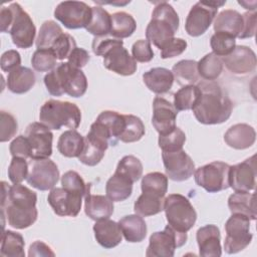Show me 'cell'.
Here are the masks:
<instances>
[{"label":"cell","instance_id":"12","mask_svg":"<svg viewBox=\"0 0 257 257\" xmlns=\"http://www.w3.org/2000/svg\"><path fill=\"white\" fill-rule=\"evenodd\" d=\"M27 183L39 191H48L55 187L59 180L56 164L47 159H30Z\"/></svg>","mask_w":257,"mask_h":257},{"label":"cell","instance_id":"17","mask_svg":"<svg viewBox=\"0 0 257 257\" xmlns=\"http://www.w3.org/2000/svg\"><path fill=\"white\" fill-rule=\"evenodd\" d=\"M256 156L246 159L242 163L230 166L229 188L235 192H250L256 185Z\"/></svg>","mask_w":257,"mask_h":257},{"label":"cell","instance_id":"53","mask_svg":"<svg viewBox=\"0 0 257 257\" xmlns=\"http://www.w3.org/2000/svg\"><path fill=\"white\" fill-rule=\"evenodd\" d=\"M10 154L12 157H18L23 159H30L31 155V148L27 138L23 135L16 137L10 144L9 147Z\"/></svg>","mask_w":257,"mask_h":257},{"label":"cell","instance_id":"30","mask_svg":"<svg viewBox=\"0 0 257 257\" xmlns=\"http://www.w3.org/2000/svg\"><path fill=\"white\" fill-rule=\"evenodd\" d=\"M165 196L153 193L142 192V195L135 202V213L142 217H149L161 213L164 210Z\"/></svg>","mask_w":257,"mask_h":257},{"label":"cell","instance_id":"58","mask_svg":"<svg viewBox=\"0 0 257 257\" xmlns=\"http://www.w3.org/2000/svg\"><path fill=\"white\" fill-rule=\"evenodd\" d=\"M89 59H90L89 53L85 49L76 46L69 54V56L67 58V62L70 65H72L73 67L81 69V67H83L87 64Z\"/></svg>","mask_w":257,"mask_h":257},{"label":"cell","instance_id":"59","mask_svg":"<svg viewBox=\"0 0 257 257\" xmlns=\"http://www.w3.org/2000/svg\"><path fill=\"white\" fill-rule=\"evenodd\" d=\"M54 252L51 248L42 241H35L29 247L28 256H54Z\"/></svg>","mask_w":257,"mask_h":257},{"label":"cell","instance_id":"38","mask_svg":"<svg viewBox=\"0 0 257 257\" xmlns=\"http://www.w3.org/2000/svg\"><path fill=\"white\" fill-rule=\"evenodd\" d=\"M96 120L100 121L107 127L112 140L115 144H117L125 124L124 114H120L113 110H104L98 114Z\"/></svg>","mask_w":257,"mask_h":257},{"label":"cell","instance_id":"29","mask_svg":"<svg viewBox=\"0 0 257 257\" xmlns=\"http://www.w3.org/2000/svg\"><path fill=\"white\" fill-rule=\"evenodd\" d=\"M228 207L232 214H242L250 220L257 217L255 194L249 192H235L228 199Z\"/></svg>","mask_w":257,"mask_h":257},{"label":"cell","instance_id":"21","mask_svg":"<svg viewBox=\"0 0 257 257\" xmlns=\"http://www.w3.org/2000/svg\"><path fill=\"white\" fill-rule=\"evenodd\" d=\"M199 254L203 257H219L222 255L221 234L216 225L209 224L198 229L196 234Z\"/></svg>","mask_w":257,"mask_h":257},{"label":"cell","instance_id":"43","mask_svg":"<svg viewBox=\"0 0 257 257\" xmlns=\"http://www.w3.org/2000/svg\"><path fill=\"white\" fill-rule=\"evenodd\" d=\"M107 149L102 147L101 145L84 138V147L81 152V154L78 157V160L80 163L93 167L96 166L104 157V153Z\"/></svg>","mask_w":257,"mask_h":257},{"label":"cell","instance_id":"5","mask_svg":"<svg viewBox=\"0 0 257 257\" xmlns=\"http://www.w3.org/2000/svg\"><path fill=\"white\" fill-rule=\"evenodd\" d=\"M39 120L50 130H60L62 126L75 130L80 124L81 111L75 103L49 99L40 107Z\"/></svg>","mask_w":257,"mask_h":257},{"label":"cell","instance_id":"45","mask_svg":"<svg viewBox=\"0 0 257 257\" xmlns=\"http://www.w3.org/2000/svg\"><path fill=\"white\" fill-rule=\"evenodd\" d=\"M142 192H153L165 196L168 192V177L160 172L145 175L141 184Z\"/></svg>","mask_w":257,"mask_h":257},{"label":"cell","instance_id":"57","mask_svg":"<svg viewBox=\"0 0 257 257\" xmlns=\"http://www.w3.org/2000/svg\"><path fill=\"white\" fill-rule=\"evenodd\" d=\"M244 25L243 30L238 38L245 39V38H251L255 35L256 32V20H257V13L255 11L253 12H246L242 14Z\"/></svg>","mask_w":257,"mask_h":257},{"label":"cell","instance_id":"55","mask_svg":"<svg viewBox=\"0 0 257 257\" xmlns=\"http://www.w3.org/2000/svg\"><path fill=\"white\" fill-rule=\"evenodd\" d=\"M187 48L186 40L182 38H173L171 39L162 49H161V57L163 59L172 58L182 54Z\"/></svg>","mask_w":257,"mask_h":257},{"label":"cell","instance_id":"3","mask_svg":"<svg viewBox=\"0 0 257 257\" xmlns=\"http://www.w3.org/2000/svg\"><path fill=\"white\" fill-rule=\"evenodd\" d=\"M44 84L53 96L66 93L72 97H80L86 92L87 78L81 69L62 62L44 76Z\"/></svg>","mask_w":257,"mask_h":257},{"label":"cell","instance_id":"35","mask_svg":"<svg viewBox=\"0 0 257 257\" xmlns=\"http://www.w3.org/2000/svg\"><path fill=\"white\" fill-rule=\"evenodd\" d=\"M23 236L11 230H3L0 255L2 257H24Z\"/></svg>","mask_w":257,"mask_h":257},{"label":"cell","instance_id":"44","mask_svg":"<svg viewBox=\"0 0 257 257\" xmlns=\"http://www.w3.org/2000/svg\"><path fill=\"white\" fill-rule=\"evenodd\" d=\"M57 57L52 48H37L31 58L32 67L39 72L51 71L56 66Z\"/></svg>","mask_w":257,"mask_h":257},{"label":"cell","instance_id":"46","mask_svg":"<svg viewBox=\"0 0 257 257\" xmlns=\"http://www.w3.org/2000/svg\"><path fill=\"white\" fill-rule=\"evenodd\" d=\"M236 38L226 32H215L210 39V46L217 56L229 55L236 46Z\"/></svg>","mask_w":257,"mask_h":257},{"label":"cell","instance_id":"24","mask_svg":"<svg viewBox=\"0 0 257 257\" xmlns=\"http://www.w3.org/2000/svg\"><path fill=\"white\" fill-rule=\"evenodd\" d=\"M84 211L85 214L94 221L108 219L113 213V201L107 196L92 195L88 192L85 195Z\"/></svg>","mask_w":257,"mask_h":257},{"label":"cell","instance_id":"34","mask_svg":"<svg viewBox=\"0 0 257 257\" xmlns=\"http://www.w3.org/2000/svg\"><path fill=\"white\" fill-rule=\"evenodd\" d=\"M172 73L174 79L180 85H190L199 82L200 75L198 73V63L195 60L184 59L177 62L173 68Z\"/></svg>","mask_w":257,"mask_h":257},{"label":"cell","instance_id":"56","mask_svg":"<svg viewBox=\"0 0 257 257\" xmlns=\"http://www.w3.org/2000/svg\"><path fill=\"white\" fill-rule=\"evenodd\" d=\"M1 69L4 72H11L21 66V56L18 51L10 49L5 51L1 56L0 61Z\"/></svg>","mask_w":257,"mask_h":257},{"label":"cell","instance_id":"36","mask_svg":"<svg viewBox=\"0 0 257 257\" xmlns=\"http://www.w3.org/2000/svg\"><path fill=\"white\" fill-rule=\"evenodd\" d=\"M111 26V15L100 6L92 7V16L89 24L86 26V30L97 36H105L110 32Z\"/></svg>","mask_w":257,"mask_h":257},{"label":"cell","instance_id":"52","mask_svg":"<svg viewBox=\"0 0 257 257\" xmlns=\"http://www.w3.org/2000/svg\"><path fill=\"white\" fill-rule=\"evenodd\" d=\"M132 56L138 62H149L154 58L151 43L146 39H140L133 44Z\"/></svg>","mask_w":257,"mask_h":257},{"label":"cell","instance_id":"23","mask_svg":"<svg viewBox=\"0 0 257 257\" xmlns=\"http://www.w3.org/2000/svg\"><path fill=\"white\" fill-rule=\"evenodd\" d=\"M225 143L235 150H245L252 147L256 141L255 130L247 123H236L224 135Z\"/></svg>","mask_w":257,"mask_h":257},{"label":"cell","instance_id":"8","mask_svg":"<svg viewBox=\"0 0 257 257\" xmlns=\"http://www.w3.org/2000/svg\"><path fill=\"white\" fill-rule=\"evenodd\" d=\"M226 1H199L190 10L186 23V32L193 37L203 35L214 21L218 8L223 6Z\"/></svg>","mask_w":257,"mask_h":257},{"label":"cell","instance_id":"32","mask_svg":"<svg viewBox=\"0 0 257 257\" xmlns=\"http://www.w3.org/2000/svg\"><path fill=\"white\" fill-rule=\"evenodd\" d=\"M133 182L124 176L114 172L105 185L106 196L113 202H121L131 197L133 193Z\"/></svg>","mask_w":257,"mask_h":257},{"label":"cell","instance_id":"48","mask_svg":"<svg viewBox=\"0 0 257 257\" xmlns=\"http://www.w3.org/2000/svg\"><path fill=\"white\" fill-rule=\"evenodd\" d=\"M61 185L64 189L79 193L83 197L89 192V185L85 184L80 175L75 171H67L61 177Z\"/></svg>","mask_w":257,"mask_h":257},{"label":"cell","instance_id":"33","mask_svg":"<svg viewBox=\"0 0 257 257\" xmlns=\"http://www.w3.org/2000/svg\"><path fill=\"white\" fill-rule=\"evenodd\" d=\"M136 29L137 23L131 14L124 11H118L111 15V26L109 32L110 36L117 39L126 38L133 35Z\"/></svg>","mask_w":257,"mask_h":257},{"label":"cell","instance_id":"26","mask_svg":"<svg viewBox=\"0 0 257 257\" xmlns=\"http://www.w3.org/2000/svg\"><path fill=\"white\" fill-rule=\"evenodd\" d=\"M215 32H226L235 38L239 37L243 30V17L236 10L226 9L220 12L214 19Z\"/></svg>","mask_w":257,"mask_h":257},{"label":"cell","instance_id":"28","mask_svg":"<svg viewBox=\"0 0 257 257\" xmlns=\"http://www.w3.org/2000/svg\"><path fill=\"white\" fill-rule=\"evenodd\" d=\"M36 77L34 72L25 66H20L8 73L7 88L16 94L29 91L35 84Z\"/></svg>","mask_w":257,"mask_h":257},{"label":"cell","instance_id":"9","mask_svg":"<svg viewBox=\"0 0 257 257\" xmlns=\"http://www.w3.org/2000/svg\"><path fill=\"white\" fill-rule=\"evenodd\" d=\"M230 166L224 162L215 161L195 170V182L209 193H218L229 188Z\"/></svg>","mask_w":257,"mask_h":257},{"label":"cell","instance_id":"31","mask_svg":"<svg viewBox=\"0 0 257 257\" xmlns=\"http://www.w3.org/2000/svg\"><path fill=\"white\" fill-rule=\"evenodd\" d=\"M84 147V138L75 130L61 134L57 143L58 152L66 158H78Z\"/></svg>","mask_w":257,"mask_h":257},{"label":"cell","instance_id":"51","mask_svg":"<svg viewBox=\"0 0 257 257\" xmlns=\"http://www.w3.org/2000/svg\"><path fill=\"white\" fill-rule=\"evenodd\" d=\"M0 141L5 143L10 141L17 133L18 123L16 118L9 112L2 110L0 112Z\"/></svg>","mask_w":257,"mask_h":257},{"label":"cell","instance_id":"11","mask_svg":"<svg viewBox=\"0 0 257 257\" xmlns=\"http://www.w3.org/2000/svg\"><path fill=\"white\" fill-rule=\"evenodd\" d=\"M91 16L92 7L81 1L60 2L54 10V17L68 29L86 28Z\"/></svg>","mask_w":257,"mask_h":257},{"label":"cell","instance_id":"6","mask_svg":"<svg viewBox=\"0 0 257 257\" xmlns=\"http://www.w3.org/2000/svg\"><path fill=\"white\" fill-rule=\"evenodd\" d=\"M164 211L168 225L179 232L187 233L196 223L197 213L188 198L181 194H171L165 198Z\"/></svg>","mask_w":257,"mask_h":257},{"label":"cell","instance_id":"39","mask_svg":"<svg viewBox=\"0 0 257 257\" xmlns=\"http://www.w3.org/2000/svg\"><path fill=\"white\" fill-rule=\"evenodd\" d=\"M125 124L119 141L122 143H135L145 136V124L143 120L134 114H124Z\"/></svg>","mask_w":257,"mask_h":257},{"label":"cell","instance_id":"40","mask_svg":"<svg viewBox=\"0 0 257 257\" xmlns=\"http://www.w3.org/2000/svg\"><path fill=\"white\" fill-rule=\"evenodd\" d=\"M199 95L200 89L197 84L185 85L174 94V106L178 111L192 109Z\"/></svg>","mask_w":257,"mask_h":257},{"label":"cell","instance_id":"37","mask_svg":"<svg viewBox=\"0 0 257 257\" xmlns=\"http://www.w3.org/2000/svg\"><path fill=\"white\" fill-rule=\"evenodd\" d=\"M198 73L200 77L208 81L217 79L223 71V62L221 58L213 52L206 54L198 62Z\"/></svg>","mask_w":257,"mask_h":257},{"label":"cell","instance_id":"50","mask_svg":"<svg viewBox=\"0 0 257 257\" xmlns=\"http://www.w3.org/2000/svg\"><path fill=\"white\" fill-rule=\"evenodd\" d=\"M76 47L74 38L68 33H62L52 44L51 48L54 51L57 59H67L71 51Z\"/></svg>","mask_w":257,"mask_h":257},{"label":"cell","instance_id":"61","mask_svg":"<svg viewBox=\"0 0 257 257\" xmlns=\"http://www.w3.org/2000/svg\"><path fill=\"white\" fill-rule=\"evenodd\" d=\"M238 3H239L240 5H242L245 9H248V10H251V11H255V9H256V5H257V2H256V1H252V2L239 1Z\"/></svg>","mask_w":257,"mask_h":257},{"label":"cell","instance_id":"54","mask_svg":"<svg viewBox=\"0 0 257 257\" xmlns=\"http://www.w3.org/2000/svg\"><path fill=\"white\" fill-rule=\"evenodd\" d=\"M122 42L121 39L114 38L112 36H97L94 37L92 40V51L97 56H103L106 51H108L112 46L117 43Z\"/></svg>","mask_w":257,"mask_h":257},{"label":"cell","instance_id":"47","mask_svg":"<svg viewBox=\"0 0 257 257\" xmlns=\"http://www.w3.org/2000/svg\"><path fill=\"white\" fill-rule=\"evenodd\" d=\"M186 142L185 133L178 126L174 131L166 135L159 136V147L162 152H176L183 150V146Z\"/></svg>","mask_w":257,"mask_h":257},{"label":"cell","instance_id":"4","mask_svg":"<svg viewBox=\"0 0 257 257\" xmlns=\"http://www.w3.org/2000/svg\"><path fill=\"white\" fill-rule=\"evenodd\" d=\"M179 15L171 4L158 2L152 13V19L146 28V37L159 49H162L179 29Z\"/></svg>","mask_w":257,"mask_h":257},{"label":"cell","instance_id":"2","mask_svg":"<svg viewBox=\"0 0 257 257\" xmlns=\"http://www.w3.org/2000/svg\"><path fill=\"white\" fill-rule=\"evenodd\" d=\"M37 195L21 184L9 187L8 195L1 200V212L8 224L15 229H25L35 223L38 216Z\"/></svg>","mask_w":257,"mask_h":257},{"label":"cell","instance_id":"25","mask_svg":"<svg viewBox=\"0 0 257 257\" xmlns=\"http://www.w3.org/2000/svg\"><path fill=\"white\" fill-rule=\"evenodd\" d=\"M143 80L151 91L156 94H163L172 88L174 75L167 68L155 67L143 74Z\"/></svg>","mask_w":257,"mask_h":257},{"label":"cell","instance_id":"15","mask_svg":"<svg viewBox=\"0 0 257 257\" xmlns=\"http://www.w3.org/2000/svg\"><path fill=\"white\" fill-rule=\"evenodd\" d=\"M83 196L64 189L54 187L48 194L47 201L53 212L61 217H76L81 209Z\"/></svg>","mask_w":257,"mask_h":257},{"label":"cell","instance_id":"60","mask_svg":"<svg viewBox=\"0 0 257 257\" xmlns=\"http://www.w3.org/2000/svg\"><path fill=\"white\" fill-rule=\"evenodd\" d=\"M14 13L12 7L9 5L8 7H2L0 10V30L1 32H9L12 21H13Z\"/></svg>","mask_w":257,"mask_h":257},{"label":"cell","instance_id":"18","mask_svg":"<svg viewBox=\"0 0 257 257\" xmlns=\"http://www.w3.org/2000/svg\"><path fill=\"white\" fill-rule=\"evenodd\" d=\"M123 41L112 46L104 53L103 65L106 69L123 76L133 75L137 71V61L122 46Z\"/></svg>","mask_w":257,"mask_h":257},{"label":"cell","instance_id":"7","mask_svg":"<svg viewBox=\"0 0 257 257\" xmlns=\"http://www.w3.org/2000/svg\"><path fill=\"white\" fill-rule=\"evenodd\" d=\"M250 219L242 214H232L225 224L226 237L224 249L228 254H235L244 250L252 240L250 233Z\"/></svg>","mask_w":257,"mask_h":257},{"label":"cell","instance_id":"27","mask_svg":"<svg viewBox=\"0 0 257 257\" xmlns=\"http://www.w3.org/2000/svg\"><path fill=\"white\" fill-rule=\"evenodd\" d=\"M122 236L130 243L142 242L147 236V224L138 214L126 215L118 221Z\"/></svg>","mask_w":257,"mask_h":257},{"label":"cell","instance_id":"10","mask_svg":"<svg viewBox=\"0 0 257 257\" xmlns=\"http://www.w3.org/2000/svg\"><path fill=\"white\" fill-rule=\"evenodd\" d=\"M187 233L179 232L167 225L163 231L155 232L150 237L146 251L148 257H172L175 250L187 242Z\"/></svg>","mask_w":257,"mask_h":257},{"label":"cell","instance_id":"14","mask_svg":"<svg viewBox=\"0 0 257 257\" xmlns=\"http://www.w3.org/2000/svg\"><path fill=\"white\" fill-rule=\"evenodd\" d=\"M162 159L166 175L173 181H186L190 179L195 172V164L184 150L162 152Z\"/></svg>","mask_w":257,"mask_h":257},{"label":"cell","instance_id":"16","mask_svg":"<svg viewBox=\"0 0 257 257\" xmlns=\"http://www.w3.org/2000/svg\"><path fill=\"white\" fill-rule=\"evenodd\" d=\"M24 136L31 148L30 159H47L52 155L53 135L46 125L37 121L31 122Z\"/></svg>","mask_w":257,"mask_h":257},{"label":"cell","instance_id":"13","mask_svg":"<svg viewBox=\"0 0 257 257\" xmlns=\"http://www.w3.org/2000/svg\"><path fill=\"white\" fill-rule=\"evenodd\" d=\"M14 17L9 30L12 42L18 48L27 49L33 45L36 34L35 25L29 14L22 9L20 4L11 3Z\"/></svg>","mask_w":257,"mask_h":257},{"label":"cell","instance_id":"22","mask_svg":"<svg viewBox=\"0 0 257 257\" xmlns=\"http://www.w3.org/2000/svg\"><path fill=\"white\" fill-rule=\"evenodd\" d=\"M93 232L97 243L105 249H111L117 246L122 239L119 224L109 220V218L95 221Z\"/></svg>","mask_w":257,"mask_h":257},{"label":"cell","instance_id":"19","mask_svg":"<svg viewBox=\"0 0 257 257\" xmlns=\"http://www.w3.org/2000/svg\"><path fill=\"white\" fill-rule=\"evenodd\" d=\"M178 110L169 100L157 96L153 101L152 123L159 135H166L176 128Z\"/></svg>","mask_w":257,"mask_h":257},{"label":"cell","instance_id":"49","mask_svg":"<svg viewBox=\"0 0 257 257\" xmlns=\"http://www.w3.org/2000/svg\"><path fill=\"white\" fill-rule=\"evenodd\" d=\"M29 172V165L26 159L12 157L10 165L8 167V177L13 184H21L27 179Z\"/></svg>","mask_w":257,"mask_h":257},{"label":"cell","instance_id":"41","mask_svg":"<svg viewBox=\"0 0 257 257\" xmlns=\"http://www.w3.org/2000/svg\"><path fill=\"white\" fill-rule=\"evenodd\" d=\"M61 27L53 20H47L40 26L37 38V48H51L54 41L62 34Z\"/></svg>","mask_w":257,"mask_h":257},{"label":"cell","instance_id":"42","mask_svg":"<svg viewBox=\"0 0 257 257\" xmlns=\"http://www.w3.org/2000/svg\"><path fill=\"white\" fill-rule=\"evenodd\" d=\"M143 165L141 161L132 155L124 156L117 164L115 172L124 176L133 183L139 181L143 175Z\"/></svg>","mask_w":257,"mask_h":257},{"label":"cell","instance_id":"20","mask_svg":"<svg viewBox=\"0 0 257 257\" xmlns=\"http://www.w3.org/2000/svg\"><path fill=\"white\" fill-rule=\"evenodd\" d=\"M221 60L229 71L239 75L254 71L257 64L255 52L245 45L235 46L234 50Z\"/></svg>","mask_w":257,"mask_h":257},{"label":"cell","instance_id":"1","mask_svg":"<svg viewBox=\"0 0 257 257\" xmlns=\"http://www.w3.org/2000/svg\"><path fill=\"white\" fill-rule=\"evenodd\" d=\"M200 95L192 110L196 119L203 124H219L232 113L233 103L222 87L215 81L203 80L197 83Z\"/></svg>","mask_w":257,"mask_h":257}]
</instances>
